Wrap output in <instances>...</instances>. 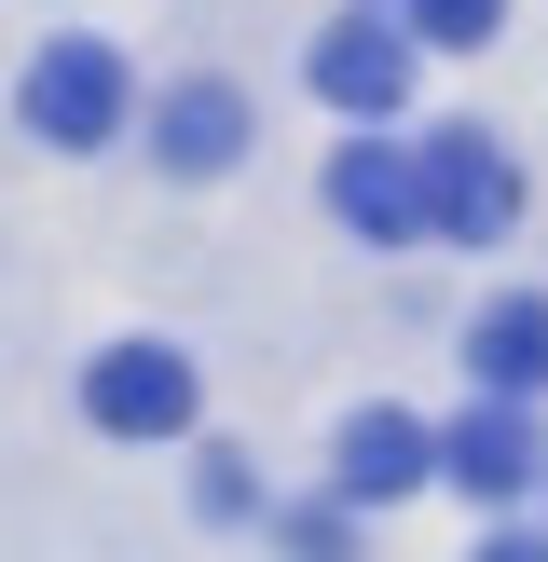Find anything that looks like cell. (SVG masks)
Segmentation results:
<instances>
[{
  "mask_svg": "<svg viewBox=\"0 0 548 562\" xmlns=\"http://www.w3.org/2000/svg\"><path fill=\"white\" fill-rule=\"evenodd\" d=\"M411 179H425V234H453V247H493L521 220V165L493 151L480 124H438L425 151H411Z\"/></svg>",
  "mask_w": 548,
  "mask_h": 562,
  "instance_id": "obj_1",
  "label": "cell"
},
{
  "mask_svg": "<svg viewBox=\"0 0 548 562\" xmlns=\"http://www.w3.org/2000/svg\"><path fill=\"white\" fill-rule=\"evenodd\" d=\"M27 137L42 151H96V137H124V55L110 42H42V69L14 82Z\"/></svg>",
  "mask_w": 548,
  "mask_h": 562,
  "instance_id": "obj_2",
  "label": "cell"
},
{
  "mask_svg": "<svg viewBox=\"0 0 548 562\" xmlns=\"http://www.w3.org/2000/svg\"><path fill=\"white\" fill-rule=\"evenodd\" d=\"M82 412H96L110 439H179L192 426V357L179 344H110L96 371H82Z\"/></svg>",
  "mask_w": 548,
  "mask_h": 562,
  "instance_id": "obj_3",
  "label": "cell"
},
{
  "mask_svg": "<svg viewBox=\"0 0 548 562\" xmlns=\"http://www.w3.org/2000/svg\"><path fill=\"white\" fill-rule=\"evenodd\" d=\"M316 97L343 110V124H398V97H411V42H398L384 14L316 27Z\"/></svg>",
  "mask_w": 548,
  "mask_h": 562,
  "instance_id": "obj_4",
  "label": "cell"
},
{
  "mask_svg": "<svg viewBox=\"0 0 548 562\" xmlns=\"http://www.w3.org/2000/svg\"><path fill=\"white\" fill-rule=\"evenodd\" d=\"M425 481H453V494H480V508H507V494H535V426H521L507 398H480L466 426L425 439Z\"/></svg>",
  "mask_w": 548,
  "mask_h": 562,
  "instance_id": "obj_5",
  "label": "cell"
},
{
  "mask_svg": "<svg viewBox=\"0 0 548 562\" xmlns=\"http://www.w3.org/2000/svg\"><path fill=\"white\" fill-rule=\"evenodd\" d=\"M329 220L343 234H370V247H398V234H425V179H411V151H329Z\"/></svg>",
  "mask_w": 548,
  "mask_h": 562,
  "instance_id": "obj_6",
  "label": "cell"
},
{
  "mask_svg": "<svg viewBox=\"0 0 548 562\" xmlns=\"http://www.w3.org/2000/svg\"><path fill=\"white\" fill-rule=\"evenodd\" d=\"M329 494H343V508H398V494H425V426H411V412H356L343 453H329Z\"/></svg>",
  "mask_w": 548,
  "mask_h": 562,
  "instance_id": "obj_7",
  "label": "cell"
},
{
  "mask_svg": "<svg viewBox=\"0 0 548 562\" xmlns=\"http://www.w3.org/2000/svg\"><path fill=\"white\" fill-rule=\"evenodd\" d=\"M466 371H480V398H535L548 384V302L535 289H507V302H480V329H466Z\"/></svg>",
  "mask_w": 548,
  "mask_h": 562,
  "instance_id": "obj_8",
  "label": "cell"
},
{
  "mask_svg": "<svg viewBox=\"0 0 548 562\" xmlns=\"http://www.w3.org/2000/svg\"><path fill=\"white\" fill-rule=\"evenodd\" d=\"M151 137H164V165H179V179H219V165L247 151V97H233V82H164Z\"/></svg>",
  "mask_w": 548,
  "mask_h": 562,
  "instance_id": "obj_9",
  "label": "cell"
},
{
  "mask_svg": "<svg viewBox=\"0 0 548 562\" xmlns=\"http://www.w3.org/2000/svg\"><path fill=\"white\" fill-rule=\"evenodd\" d=\"M493 14H507V0H411L398 42H493Z\"/></svg>",
  "mask_w": 548,
  "mask_h": 562,
  "instance_id": "obj_10",
  "label": "cell"
},
{
  "mask_svg": "<svg viewBox=\"0 0 548 562\" xmlns=\"http://www.w3.org/2000/svg\"><path fill=\"white\" fill-rule=\"evenodd\" d=\"M480 562H548V549H521V536H493V549H480Z\"/></svg>",
  "mask_w": 548,
  "mask_h": 562,
  "instance_id": "obj_11",
  "label": "cell"
}]
</instances>
